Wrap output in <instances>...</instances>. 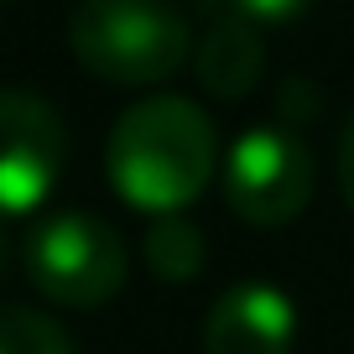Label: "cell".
<instances>
[{
  "label": "cell",
  "instance_id": "cell-10",
  "mask_svg": "<svg viewBox=\"0 0 354 354\" xmlns=\"http://www.w3.org/2000/svg\"><path fill=\"white\" fill-rule=\"evenodd\" d=\"M193 6H203L209 16H234V21H287V16H297L308 0H193Z\"/></svg>",
  "mask_w": 354,
  "mask_h": 354
},
{
  "label": "cell",
  "instance_id": "cell-4",
  "mask_svg": "<svg viewBox=\"0 0 354 354\" xmlns=\"http://www.w3.org/2000/svg\"><path fill=\"white\" fill-rule=\"evenodd\" d=\"M313 151L292 125H255L224 156V198H230L234 219L255 224V230H277L292 224L313 198Z\"/></svg>",
  "mask_w": 354,
  "mask_h": 354
},
{
  "label": "cell",
  "instance_id": "cell-6",
  "mask_svg": "<svg viewBox=\"0 0 354 354\" xmlns=\"http://www.w3.org/2000/svg\"><path fill=\"white\" fill-rule=\"evenodd\" d=\"M297 313L292 297L266 281L230 287L203 318V354H292Z\"/></svg>",
  "mask_w": 354,
  "mask_h": 354
},
{
  "label": "cell",
  "instance_id": "cell-12",
  "mask_svg": "<svg viewBox=\"0 0 354 354\" xmlns=\"http://www.w3.org/2000/svg\"><path fill=\"white\" fill-rule=\"evenodd\" d=\"M308 94H313V84H308V78H292V84H281L277 110H281V115H302V120H308V115L318 110V104H313Z\"/></svg>",
  "mask_w": 354,
  "mask_h": 354
},
{
  "label": "cell",
  "instance_id": "cell-3",
  "mask_svg": "<svg viewBox=\"0 0 354 354\" xmlns=\"http://www.w3.org/2000/svg\"><path fill=\"white\" fill-rule=\"evenodd\" d=\"M21 266L32 287L63 308H104L125 287V271H131L120 230L84 209L37 219L21 240Z\"/></svg>",
  "mask_w": 354,
  "mask_h": 354
},
{
  "label": "cell",
  "instance_id": "cell-7",
  "mask_svg": "<svg viewBox=\"0 0 354 354\" xmlns=\"http://www.w3.org/2000/svg\"><path fill=\"white\" fill-rule=\"evenodd\" d=\"M193 68L198 84L219 100H245L261 84L266 68V47H261V26L255 21H234V16H209V32L193 47Z\"/></svg>",
  "mask_w": 354,
  "mask_h": 354
},
{
  "label": "cell",
  "instance_id": "cell-9",
  "mask_svg": "<svg viewBox=\"0 0 354 354\" xmlns=\"http://www.w3.org/2000/svg\"><path fill=\"white\" fill-rule=\"evenodd\" d=\"M0 354H73V339L47 313L0 302Z\"/></svg>",
  "mask_w": 354,
  "mask_h": 354
},
{
  "label": "cell",
  "instance_id": "cell-8",
  "mask_svg": "<svg viewBox=\"0 0 354 354\" xmlns=\"http://www.w3.org/2000/svg\"><path fill=\"white\" fill-rule=\"evenodd\" d=\"M203 230L183 214H156L151 230H146V266H151V277L162 281H193L203 271Z\"/></svg>",
  "mask_w": 354,
  "mask_h": 354
},
{
  "label": "cell",
  "instance_id": "cell-1",
  "mask_svg": "<svg viewBox=\"0 0 354 354\" xmlns=\"http://www.w3.org/2000/svg\"><path fill=\"white\" fill-rule=\"evenodd\" d=\"M214 120L183 94L136 100L104 146L110 188L141 214H183L214 177Z\"/></svg>",
  "mask_w": 354,
  "mask_h": 354
},
{
  "label": "cell",
  "instance_id": "cell-11",
  "mask_svg": "<svg viewBox=\"0 0 354 354\" xmlns=\"http://www.w3.org/2000/svg\"><path fill=\"white\" fill-rule=\"evenodd\" d=\"M339 193L354 209V104H349V115H344V125H339Z\"/></svg>",
  "mask_w": 354,
  "mask_h": 354
},
{
  "label": "cell",
  "instance_id": "cell-2",
  "mask_svg": "<svg viewBox=\"0 0 354 354\" xmlns=\"http://www.w3.org/2000/svg\"><path fill=\"white\" fill-rule=\"evenodd\" d=\"M73 57L104 84H162L193 57V26L172 0H78L68 16Z\"/></svg>",
  "mask_w": 354,
  "mask_h": 354
},
{
  "label": "cell",
  "instance_id": "cell-13",
  "mask_svg": "<svg viewBox=\"0 0 354 354\" xmlns=\"http://www.w3.org/2000/svg\"><path fill=\"white\" fill-rule=\"evenodd\" d=\"M0 6H6V0H0Z\"/></svg>",
  "mask_w": 354,
  "mask_h": 354
},
{
  "label": "cell",
  "instance_id": "cell-5",
  "mask_svg": "<svg viewBox=\"0 0 354 354\" xmlns=\"http://www.w3.org/2000/svg\"><path fill=\"white\" fill-rule=\"evenodd\" d=\"M68 162L57 110L26 88H0V219H26L53 198Z\"/></svg>",
  "mask_w": 354,
  "mask_h": 354
}]
</instances>
